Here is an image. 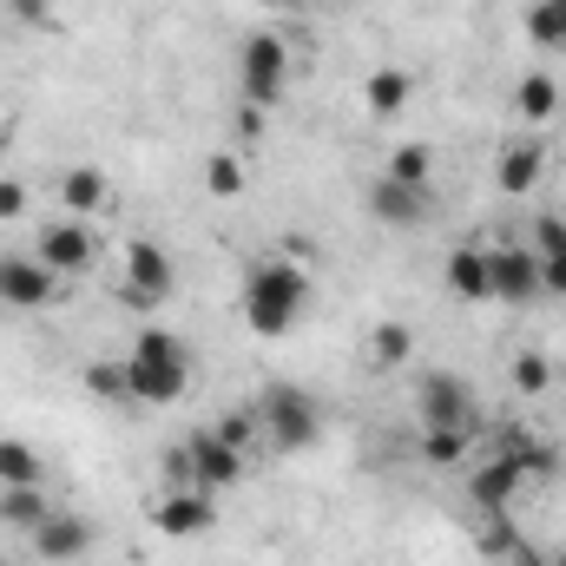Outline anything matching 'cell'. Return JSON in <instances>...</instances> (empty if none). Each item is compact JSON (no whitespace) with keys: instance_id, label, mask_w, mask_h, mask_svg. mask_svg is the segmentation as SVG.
<instances>
[{"instance_id":"5","label":"cell","mask_w":566,"mask_h":566,"mask_svg":"<svg viewBox=\"0 0 566 566\" xmlns=\"http://www.w3.org/2000/svg\"><path fill=\"white\" fill-rule=\"evenodd\" d=\"M171 290H178V271H171V258L151 238L119 244V296L126 303H165Z\"/></svg>"},{"instance_id":"1","label":"cell","mask_w":566,"mask_h":566,"mask_svg":"<svg viewBox=\"0 0 566 566\" xmlns=\"http://www.w3.org/2000/svg\"><path fill=\"white\" fill-rule=\"evenodd\" d=\"M303 303H310V277H303L296 264H283V258L258 264V271L244 277V290H238V316H244L258 336H271V343L303 323Z\"/></svg>"},{"instance_id":"29","label":"cell","mask_w":566,"mask_h":566,"mask_svg":"<svg viewBox=\"0 0 566 566\" xmlns=\"http://www.w3.org/2000/svg\"><path fill=\"white\" fill-rule=\"evenodd\" d=\"M86 389H93L99 402H133V389H126V363H93V369H86Z\"/></svg>"},{"instance_id":"13","label":"cell","mask_w":566,"mask_h":566,"mask_svg":"<svg viewBox=\"0 0 566 566\" xmlns=\"http://www.w3.org/2000/svg\"><path fill=\"white\" fill-rule=\"evenodd\" d=\"M541 178H547V145H541V139L501 145V158H494V185H501L507 198H527Z\"/></svg>"},{"instance_id":"16","label":"cell","mask_w":566,"mask_h":566,"mask_svg":"<svg viewBox=\"0 0 566 566\" xmlns=\"http://www.w3.org/2000/svg\"><path fill=\"white\" fill-rule=\"evenodd\" d=\"M527 251L541 258V296H566V218H541Z\"/></svg>"},{"instance_id":"25","label":"cell","mask_w":566,"mask_h":566,"mask_svg":"<svg viewBox=\"0 0 566 566\" xmlns=\"http://www.w3.org/2000/svg\"><path fill=\"white\" fill-rule=\"evenodd\" d=\"M468 441H474V428H422V461L428 468H454L468 454Z\"/></svg>"},{"instance_id":"31","label":"cell","mask_w":566,"mask_h":566,"mask_svg":"<svg viewBox=\"0 0 566 566\" xmlns=\"http://www.w3.org/2000/svg\"><path fill=\"white\" fill-rule=\"evenodd\" d=\"M20 27H53V0H0Z\"/></svg>"},{"instance_id":"28","label":"cell","mask_w":566,"mask_h":566,"mask_svg":"<svg viewBox=\"0 0 566 566\" xmlns=\"http://www.w3.org/2000/svg\"><path fill=\"white\" fill-rule=\"evenodd\" d=\"M514 389H521V396H547V389H554V363L534 356V349L514 356Z\"/></svg>"},{"instance_id":"3","label":"cell","mask_w":566,"mask_h":566,"mask_svg":"<svg viewBox=\"0 0 566 566\" xmlns=\"http://www.w3.org/2000/svg\"><path fill=\"white\" fill-rule=\"evenodd\" d=\"M258 428H264V441H271L277 454H303V448H316V434H323V409H316L296 382H271L264 402H258Z\"/></svg>"},{"instance_id":"26","label":"cell","mask_w":566,"mask_h":566,"mask_svg":"<svg viewBox=\"0 0 566 566\" xmlns=\"http://www.w3.org/2000/svg\"><path fill=\"white\" fill-rule=\"evenodd\" d=\"M527 40L534 46H566V0H534L527 7Z\"/></svg>"},{"instance_id":"11","label":"cell","mask_w":566,"mask_h":566,"mask_svg":"<svg viewBox=\"0 0 566 566\" xmlns=\"http://www.w3.org/2000/svg\"><path fill=\"white\" fill-rule=\"evenodd\" d=\"M60 296V277L40 258H0V303L7 310H46Z\"/></svg>"},{"instance_id":"24","label":"cell","mask_w":566,"mask_h":566,"mask_svg":"<svg viewBox=\"0 0 566 566\" xmlns=\"http://www.w3.org/2000/svg\"><path fill=\"white\" fill-rule=\"evenodd\" d=\"M0 488H40V454L13 434H0Z\"/></svg>"},{"instance_id":"20","label":"cell","mask_w":566,"mask_h":566,"mask_svg":"<svg viewBox=\"0 0 566 566\" xmlns=\"http://www.w3.org/2000/svg\"><path fill=\"white\" fill-rule=\"evenodd\" d=\"M514 113H521L527 126H547V119L560 113V86H554V73H527L521 93H514Z\"/></svg>"},{"instance_id":"2","label":"cell","mask_w":566,"mask_h":566,"mask_svg":"<svg viewBox=\"0 0 566 566\" xmlns=\"http://www.w3.org/2000/svg\"><path fill=\"white\" fill-rule=\"evenodd\" d=\"M126 389L145 409H165V402H178L191 389V363H185V349H178L171 329L151 323V329L133 336V349H126Z\"/></svg>"},{"instance_id":"10","label":"cell","mask_w":566,"mask_h":566,"mask_svg":"<svg viewBox=\"0 0 566 566\" xmlns=\"http://www.w3.org/2000/svg\"><path fill=\"white\" fill-rule=\"evenodd\" d=\"M40 264L53 271V277H80L86 264H93V231H86V218H60V224H46L40 231Z\"/></svg>"},{"instance_id":"15","label":"cell","mask_w":566,"mask_h":566,"mask_svg":"<svg viewBox=\"0 0 566 566\" xmlns=\"http://www.w3.org/2000/svg\"><path fill=\"white\" fill-rule=\"evenodd\" d=\"M27 541H33L40 560H80V554L93 547V521H86V514H46Z\"/></svg>"},{"instance_id":"23","label":"cell","mask_w":566,"mask_h":566,"mask_svg":"<svg viewBox=\"0 0 566 566\" xmlns=\"http://www.w3.org/2000/svg\"><path fill=\"white\" fill-rule=\"evenodd\" d=\"M46 514H53V507H46V494H40V488H0V527L33 534Z\"/></svg>"},{"instance_id":"30","label":"cell","mask_w":566,"mask_h":566,"mask_svg":"<svg viewBox=\"0 0 566 566\" xmlns=\"http://www.w3.org/2000/svg\"><path fill=\"white\" fill-rule=\"evenodd\" d=\"M218 441H231V448L244 454L251 441H264V428H258V416H251V409H238V416H218Z\"/></svg>"},{"instance_id":"27","label":"cell","mask_w":566,"mask_h":566,"mask_svg":"<svg viewBox=\"0 0 566 566\" xmlns=\"http://www.w3.org/2000/svg\"><path fill=\"white\" fill-rule=\"evenodd\" d=\"M205 191L211 198H238L244 191V158L238 151H211L205 158Z\"/></svg>"},{"instance_id":"7","label":"cell","mask_w":566,"mask_h":566,"mask_svg":"<svg viewBox=\"0 0 566 566\" xmlns=\"http://www.w3.org/2000/svg\"><path fill=\"white\" fill-rule=\"evenodd\" d=\"M151 527H158L165 541L211 534V527H218V501H211L205 488H165V494L151 501Z\"/></svg>"},{"instance_id":"8","label":"cell","mask_w":566,"mask_h":566,"mask_svg":"<svg viewBox=\"0 0 566 566\" xmlns=\"http://www.w3.org/2000/svg\"><path fill=\"white\" fill-rule=\"evenodd\" d=\"M185 454H191V481H198L205 494H224V488H238V474H244V454H238L231 441H218V428L185 434Z\"/></svg>"},{"instance_id":"6","label":"cell","mask_w":566,"mask_h":566,"mask_svg":"<svg viewBox=\"0 0 566 566\" xmlns=\"http://www.w3.org/2000/svg\"><path fill=\"white\" fill-rule=\"evenodd\" d=\"M488 296L507 310H527L541 296V258L527 244H488Z\"/></svg>"},{"instance_id":"17","label":"cell","mask_w":566,"mask_h":566,"mask_svg":"<svg viewBox=\"0 0 566 566\" xmlns=\"http://www.w3.org/2000/svg\"><path fill=\"white\" fill-rule=\"evenodd\" d=\"M441 283H448L461 303H488V244H461V251H448Z\"/></svg>"},{"instance_id":"18","label":"cell","mask_w":566,"mask_h":566,"mask_svg":"<svg viewBox=\"0 0 566 566\" xmlns=\"http://www.w3.org/2000/svg\"><path fill=\"white\" fill-rule=\"evenodd\" d=\"M60 205H66L73 218H93V211L106 205V171H99V165H73V171H60Z\"/></svg>"},{"instance_id":"22","label":"cell","mask_w":566,"mask_h":566,"mask_svg":"<svg viewBox=\"0 0 566 566\" xmlns=\"http://www.w3.org/2000/svg\"><path fill=\"white\" fill-rule=\"evenodd\" d=\"M382 178L416 185V191H434V145H396L389 165H382Z\"/></svg>"},{"instance_id":"32","label":"cell","mask_w":566,"mask_h":566,"mask_svg":"<svg viewBox=\"0 0 566 566\" xmlns=\"http://www.w3.org/2000/svg\"><path fill=\"white\" fill-rule=\"evenodd\" d=\"M13 218H27V185L0 178V224H13Z\"/></svg>"},{"instance_id":"19","label":"cell","mask_w":566,"mask_h":566,"mask_svg":"<svg viewBox=\"0 0 566 566\" xmlns=\"http://www.w3.org/2000/svg\"><path fill=\"white\" fill-rule=\"evenodd\" d=\"M363 106H369L376 119H396V113L409 106V73H402V66H376V73L363 80Z\"/></svg>"},{"instance_id":"4","label":"cell","mask_w":566,"mask_h":566,"mask_svg":"<svg viewBox=\"0 0 566 566\" xmlns=\"http://www.w3.org/2000/svg\"><path fill=\"white\" fill-rule=\"evenodd\" d=\"M238 93H244V106H283V93H290V46H283L277 33H251L244 46H238Z\"/></svg>"},{"instance_id":"33","label":"cell","mask_w":566,"mask_h":566,"mask_svg":"<svg viewBox=\"0 0 566 566\" xmlns=\"http://www.w3.org/2000/svg\"><path fill=\"white\" fill-rule=\"evenodd\" d=\"M514 566H547V560H541V554H527V547H521V554H514Z\"/></svg>"},{"instance_id":"9","label":"cell","mask_w":566,"mask_h":566,"mask_svg":"<svg viewBox=\"0 0 566 566\" xmlns=\"http://www.w3.org/2000/svg\"><path fill=\"white\" fill-rule=\"evenodd\" d=\"M416 409H422V428H474L468 382H461V376H448V369L422 376V389H416Z\"/></svg>"},{"instance_id":"12","label":"cell","mask_w":566,"mask_h":566,"mask_svg":"<svg viewBox=\"0 0 566 566\" xmlns=\"http://www.w3.org/2000/svg\"><path fill=\"white\" fill-rule=\"evenodd\" d=\"M369 211H376L389 231H416V224H428V211H434V191L396 185V178H376V185H369Z\"/></svg>"},{"instance_id":"21","label":"cell","mask_w":566,"mask_h":566,"mask_svg":"<svg viewBox=\"0 0 566 566\" xmlns=\"http://www.w3.org/2000/svg\"><path fill=\"white\" fill-rule=\"evenodd\" d=\"M416 356V329L409 323H376L369 329V369H402Z\"/></svg>"},{"instance_id":"14","label":"cell","mask_w":566,"mask_h":566,"mask_svg":"<svg viewBox=\"0 0 566 566\" xmlns=\"http://www.w3.org/2000/svg\"><path fill=\"white\" fill-rule=\"evenodd\" d=\"M521 481H527V468H521L514 454H501V448H494V461H481V468H474L468 501H474L481 514H501V507L514 501V488H521Z\"/></svg>"}]
</instances>
